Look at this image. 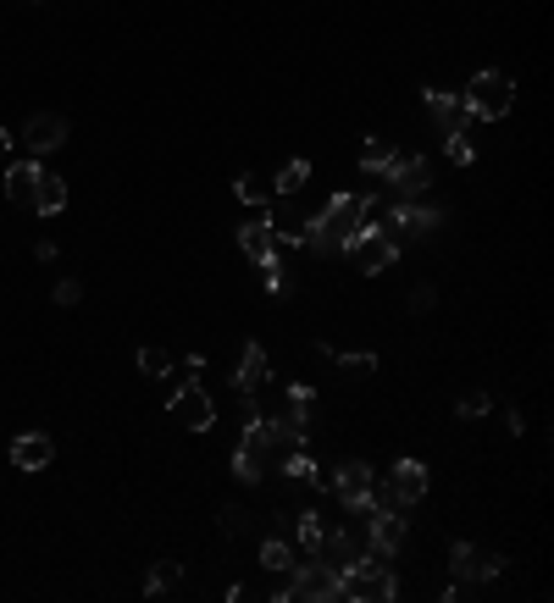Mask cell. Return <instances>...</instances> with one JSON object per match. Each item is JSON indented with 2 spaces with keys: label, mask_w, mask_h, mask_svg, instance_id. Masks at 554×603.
<instances>
[{
  "label": "cell",
  "mask_w": 554,
  "mask_h": 603,
  "mask_svg": "<svg viewBox=\"0 0 554 603\" xmlns=\"http://www.w3.org/2000/svg\"><path fill=\"white\" fill-rule=\"evenodd\" d=\"M283 471H289L300 487H322V471H316V460H311L305 449H289V454H283Z\"/></svg>",
  "instance_id": "obj_25"
},
{
  "label": "cell",
  "mask_w": 554,
  "mask_h": 603,
  "mask_svg": "<svg viewBox=\"0 0 554 603\" xmlns=\"http://www.w3.org/2000/svg\"><path fill=\"white\" fill-rule=\"evenodd\" d=\"M289 415H294V421H311V415H316V388L294 382V388H289Z\"/></svg>",
  "instance_id": "obj_29"
},
{
  "label": "cell",
  "mask_w": 554,
  "mask_h": 603,
  "mask_svg": "<svg viewBox=\"0 0 554 603\" xmlns=\"http://www.w3.org/2000/svg\"><path fill=\"white\" fill-rule=\"evenodd\" d=\"M372 482H377V471L366 460H350V465H338V476H333V493H338V504L344 509H355L366 493H372Z\"/></svg>",
  "instance_id": "obj_16"
},
{
  "label": "cell",
  "mask_w": 554,
  "mask_h": 603,
  "mask_svg": "<svg viewBox=\"0 0 554 603\" xmlns=\"http://www.w3.org/2000/svg\"><path fill=\"white\" fill-rule=\"evenodd\" d=\"M6 155H12V133L0 128V161H6Z\"/></svg>",
  "instance_id": "obj_39"
},
{
  "label": "cell",
  "mask_w": 554,
  "mask_h": 603,
  "mask_svg": "<svg viewBox=\"0 0 554 603\" xmlns=\"http://www.w3.org/2000/svg\"><path fill=\"white\" fill-rule=\"evenodd\" d=\"M239 249L250 255V266H261V261H277V238H272V227H266V205L250 216V222L239 227Z\"/></svg>",
  "instance_id": "obj_17"
},
{
  "label": "cell",
  "mask_w": 554,
  "mask_h": 603,
  "mask_svg": "<svg viewBox=\"0 0 554 603\" xmlns=\"http://www.w3.org/2000/svg\"><path fill=\"white\" fill-rule=\"evenodd\" d=\"M289 576H294L289 592L305 598V603H333L338 598V570H327L322 559H305V565H294Z\"/></svg>",
  "instance_id": "obj_7"
},
{
  "label": "cell",
  "mask_w": 554,
  "mask_h": 603,
  "mask_svg": "<svg viewBox=\"0 0 554 603\" xmlns=\"http://www.w3.org/2000/svg\"><path fill=\"white\" fill-rule=\"evenodd\" d=\"M23 144H28V155H50V150H61V144H67V117H56V111H39V117H28Z\"/></svg>",
  "instance_id": "obj_12"
},
{
  "label": "cell",
  "mask_w": 554,
  "mask_h": 603,
  "mask_svg": "<svg viewBox=\"0 0 554 603\" xmlns=\"http://www.w3.org/2000/svg\"><path fill=\"white\" fill-rule=\"evenodd\" d=\"M372 216H377L372 194H333V200L322 205V216H311V227H305V249H316V255H344V244H350L361 227H372Z\"/></svg>",
  "instance_id": "obj_1"
},
{
  "label": "cell",
  "mask_w": 554,
  "mask_h": 603,
  "mask_svg": "<svg viewBox=\"0 0 554 603\" xmlns=\"http://www.w3.org/2000/svg\"><path fill=\"white\" fill-rule=\"evenodd\" d=\"M361 554H366V543L355 532H322V543L311 548V559H322L327 570H350Z\"/></svg>",
  "instance_id": "obj_13"
},
{
  "label": "cell",
  "mask_w": 554,
  "mask_h": 603,
  "mask_svg": "<svg viewBox=\"0 0 554 603\" xmlns=\"http://www.w3.org/2000/svg\"><path fill=\"white\" fill-rule=\"evenodd\" d=\"M222 526H228V532H244V526H250V515H244V509H222Z\"/></svg>",
  "instance_id": "obj_38"
},
{
  "label": "cell",
  "mask_w": 554,
  "mask_h": 603,
  "mask_svg": "<svg viewBox=\"0 0 554 603\" xmlns=\"http://www.w3.org/2000/svg\"><path fill=\"white\" fill-rule=\"evenodd\" d=\"M277 200H283V194H277ZM266 227H272L277 244H305V227H311V216H300L289 200H283V205H272V211H266Z\"/></svg>",
  "instance_id": "obj_20"
},
{
  "label": "cell",
  "mask_w": 554,
  "mask_h": 603,
  "mask_svg": "<svg viewBox=\"0 0 554 603\" xmlns=\"http://www.w3.org/2000/svg\"><path fill=\"white\" fill-rule=\"evenodd\" d=\"M388 493H394V504L399 509H410V504H422L427 498V465L422 460H399L394 471H388Z\"/></svg>",
  "instance_id": "obj_11"
},
{
  "label": "cell",
  "mask_w": 554,
  "mask_h": 603,
  "mask_svg": "<svg viewBox=\"0 0 554 603\" xmlns=\"http://www.w3.org/2000/svg\"><path fill=\"white\" fill-rule=\"evenodd\" d=\"M394 144H388V139H366L361 144V166H366V172H372V178H383V172H388V166H394Z\"/></svg>",
  "instance_id": "obj_24"
},
{
  "label": "cell",
  "mask_w": 554,
  "mask_h": 603,
  "mask_svg": "<svg viewBox=\"0 0 554 603\" xmlns=\"http://www.w3.org/2000/svg\"><path fill=\"white\" fill-rule=\"evenodd\" d=\"M266 377H272V360H266L261 343H244V360L239 371H233V388H239V399H255V393L266 388Z\"/></svg>",
  "instance_id": "obj_15"
},
{
  "label": "cell",
  "mask_w": 554,
  "mask_h": 603,
  "mask_svg": "<svg viewBox=\"0 0 554 603\" xmlns=\"http://www.w3.org/2000/svg\"><path fill=\"white\" fill-rule=\"evenodd\" d=\"M305 183H311V161H305V155H300V161H283V166H277V178H272V194H283V200H294V194H300Z\"/></svg>",
  "instance_id": "obj_22"
},
{
  "label": "cell",
  "mask_w": 554,
  "mask_h": 603,
  "mask_svg": "<svg viewBox=\"0 0 554 603\" xmlns=\"http://www.w3.org/2000/svg\"><path fill=\"white\" fill-rule=\"evenodd\" d=\"M178 576H183V565H178V559H156V565H150V576H145V592L156 598V592L178 587Z\"/></svg>",
  "instance_id": "obj_26"
},
{
  "label": "cell",
  "mask_w": 554,
  "mask_h": 603,
  "mask_svg": "<svg viewBox=\"0 0 554 603\" xmlns=\"http://www.w3.org/2000/svg\"><path fill=\"white\" fill-rule=\"evenodd\" d=\"M410 521H405V509H377V515H366V554H394L399 543H405Z\"/></svg>",
  "instance_id": "obj_9"
},
{
  "label": "cell",
  "mask_w": 554,
  "mask_h": 603,
  "mask_svg": "<svg viewBox=\"0 0 554 603\" xmlns=\"http://www.w3.org/2000/svg\"><path fill=\"white\" fill-rule=\"evenodd\" d=\"M34 211L39 216H61V211H67V178H61V172H45V178H39Z\"/></svg>",
  "instance_id": "obj_21"
},
{
  "label": "cell",
  "mask_w": 554,
  "mask_h": 603,
  "mask_svg": "<svg viewBox=\"0 0 554 603\" xmlns=\"http://www.w3.org/2000/svg\"><path fill=\"white\" fill-rule=\"evenodd\" d=\"M427 310H433V288H416V294H410V316H427Z\"/></svg>",
  "instance_id": "obj_37"
},
{
  "label": "cell",
  "mask_w": 554,
  "mask_h": 603,
  "mask_svg": "<svg viewBox=\"0 0 554 603\" xmlns=\"http://www.w3.org/2000/svg\"><path fill=\"white\" fill-rule=\"evenodd\" d=\"M438 222H444V211H438V205L405 200V205H394V211H388V227H383V233H388V238H427Z\"/></svg>",
  "instance_id": "obj_8"
},
{
  "label": "cell",
  "mask_w": 554,
  "mask_h": 603,
  "mask_svg": "<svg viewBox=\"0 0 554 603\" xmlns=\"http://www.w3.org/2000/svg\"><path fill=\"white\" fill-rule=\"evenodd\" d=\"M50 460H56V443H50L45 432H23V438L12 443V465H17V471H45Z\"/></svg>",
  "instance_id": "obj_19"
},
{
  "label": "cell",
  "mask_w": 554,
  "mask_h": 603,
  "mask_svg": "<svg viewBox=\"0 0 554 603\" xmlns=\"http://www.w3.org/2000/svg\"><path fill=\"white\" fill-rule=\"evenodd\" d=\"M449 576H455V587L494 581V576H505V554H494V548H477V543H455V548H449Z\"/></svg>",
  "instance_id": "obj_6"
},
{
  "label": "cell",
  "mask_w": 554,
  "mask_h": 603,
  "mask_svg": "<svg viewBox=\"0 0 554 603\" xmlns=\"http://www.w3.org/2000/svg\"><path fill=\"white\" fill-rule=\"evenodd\" d=\"M488 404H494L488 393H466V399L455 404V415H460V421H482V415H488Z\"/></svg>",
  "instance_id": "obj_34"
},
{
  "label": "cell",
  "mask_w": 554,
  "mask_h": 603,
  "mask_svg": "<svg viewBox=\"0 0 554 603\" xmlns=\"http://www.w3.org/2000/svg\"><path fill=\"white\" fill-rule=\"evenodd\" d=\"M289 526H294V537H300V548H305V554H311V548L322 543V532H327V526H322V515H311V509H305L300 521H289Z\"/></svg>",
  "instance_id": "obj_28"
},
{
  "label": "cell",
  "mask_w": 554,
  "mask_h": 603,
  "mask_svg": "<svg viewBox=\"0 0 554 603\" xmlns=\"http://www.w3.org/2000/svg\"><path fill=\"white\" fill-rule=\"evenodd\" d=\"M78 299H84V288H78L73 277H61V283H56V305H78Z\"/></svg>",
  "instance_id": "obj_36"
},
{
  "label": "cell",
  "mask_w": 554,
  "mask_h": 603,
  "mask_svg": "<svg viewBox=\"0 0 554 603\" xmlns=\"http://www.w3.org/2000/svg\"><path fill=\"white\" fill-rule=\"evenodd\" d=\"M427 117L438 122V133H466V128H471L460 95H449V89H427Z\"/></svg>",
  "instance_id": "obj_18"
},
{
  "label": "cell",
  "mask_w": 554,
  "mask_h": 603,
  "mask_svg": "<svg viewBox=\"0 0 554 603\" xmlns=\"http://www.w3.org/2000/svg\"><path fill=\"white\" fill-rule=\"evenodd\" d=\"M172 360L178 355H167V349H139V371H145V377H167Z\"/></svg>",
  "instance_id": "obj_31"
},
{
  "label": "cell",
  "mask_w": 554,
  "mask_h": 603,
  "mask_svg": "<svg viewBox=\"0 0 554 603\" xmlns=\"http://www.w3.org/2000/svg\"><path fill=\"white\" fill-rule=\"evenodd\" d=\"M338 360V371H344V377H372L377 371V355L372 349H355V355H333Z\"/></svg>",
  "instance_id": "obj_27"
},
{
  "label": "cell",
  "mask_w": 554,
  "mask_h": 603,
  "mask_svg": "<svg viewBox=\"0 0 554 603\" xmlns=\"http://www.w3.org/2000/svg\"><path fill=\"white\" fill-rule=\"evenodd\" d=\"M255 277H261L266 294H283V266H277V261H261V266H255Z\"/></svg>",
  "instance_id": "obj_35"
},
{
  "label": "cell",
  "mask_w": 554,
  "mask_h": 603,
  "mask_svg": "<svg viewBox=\"0 0 554 603\" xmlns=\"http://www.w3.org/2000/svg\"><path fill=\"white\" fill-rule=\"evenodd\" d=\"M344 255H350V266L355 272H366V277H377V272H388V266L399 261V238H388L383 227H361V233L344 244Z\"/></svg>",
  "instance_id": "obj_4"
},
{
  "label": "cell",
  "mask_w": 554,
  "mask_h": 603,
  "mask_svg": "<svg viewBox=\"0 0 554 603\" xmlns=\"http://www.w3.org/2000/svg\"><path fill=\"white\" fill-rule=\"evenodd\" d=\"M167 421H178L183 432H211L217 426V404L200 382H183V388L167 393Z\"/></svg>",
  "instance_id": "obj_5"
},
{
  "label": "cell",
  "mask_w": 554,
  "mask_h": 603,
  "mask_svg": "<svg viewBox=\"0 0 554 603\" xmlns=\"http://www.w3.org/2000/svg\"><path fill=\"white\" fill-rule=\"evenodd\" d=\"M444 155L455 166H471V155H477V150H471V133H444Z\"/></svg>",
  "instance_id": "obj_32"
},
{
  "label": "cell",
  "mask_w": 554,
  "mask_h": 603,
  "mask_svg": "<svg viewBox=\"0 0 554 603\" xmlns=\"http://www.w3.org/2000/svg\"><path fill=\"white\" fill-rule=\"evenodd\" d=\"M233 194H239L244 205H255V211H261V205H266V194H272V189H266L261 178H239V183H233Z\"/></svg>",
  "instance_id": "obj_33"
},
{
  "label": "cell",
  "mask_w": 554,
  "mask_h": 603,
  "mask_svg": "<svg viewBox=\"0 0 554 603\" xmlns=\"http://www.w3.org/2000/svg\"><path fill=\"white\" fill-rule=\"evenodd\" d=\"M399 592L394 570H388V554H361L350 570H338V598L350 603H388Z\"/></svg>",
  "instance_id": "obj_2"
},
{
  "label": "cell",
  "mask_w": 554,
  "mask_h": 603,
  "mask_svg": "<svg viewBox=\"0 0 554 603\" xmlns=\"http://www.w3.org/2000/svg\"><path fill=\"white\" fill-rule=\"evenodd\" d=\"M39 178H45V166H39V155H28V161L6 166V200H12V205H23V211H34Z\"/></svg>",
  "instance_id": "obj_14"
},
{
  "label": "cell",
  "mask_w": 554,
  "mask_h": 603,
  "mask_svg": "<svg viewBox=\"0 0 554 603\" xmlns=\"http://www.w3.org/2000/svg\"><path fill=\"white\" fill-rule=\"evenodd\" d=\"M460 106H466L471 122H499L510 117V106H516V83L505 78V72H477V78L466 83V95H460Z\"/></svg>",
  "instance_id": "obj_3"
},
{
  "label": "cell",
  "mask_w": 554,
  "mask_h": 603,
  "mask_svg": "<svg viewBox=\"0 0 554 603\" xmlns=\"http://www.w3.org/2000/svg\"><path fill=\"white\" fill-rule=\"evenodd\" d=\"M261 565L277 570V576H289V570L300 565V559H294V543H289V537H266V543H261Z\"/></svg>",
  "instance_id": "obj_23"
},
{
  "label": "cell",
  "mask_w": 554,
  "mask_h": 603,
  "mask_svg": "<svg viewBox=\"0 0 554 603\" xmlns=\"http://www.w3.org/2000/svg\"><path fill=\"white\" fill-rule=\"evenodd\" d=\"M233 476H239L244 487H255V482H261V454H255V449H239V454H233Z\"/></svg>",
  "instance_id": "obj_30"
},
{
  "label": "cell",
  "mask_w": 554,
  "mask_h": 603,
  "mask_svg": "<svg viewBox=\"0 0 554 603\" xmlns=\"http://www.w3.org/2000/svg\"><path fill=\"white\" fill-rule=\"evenodd\" d=\"M383 178L394 183L405 200H416V194L433 189V161H427V155H394V166H388Z\"/></svg>",
  "instance_id": "obj_10"
}]
</instances>
